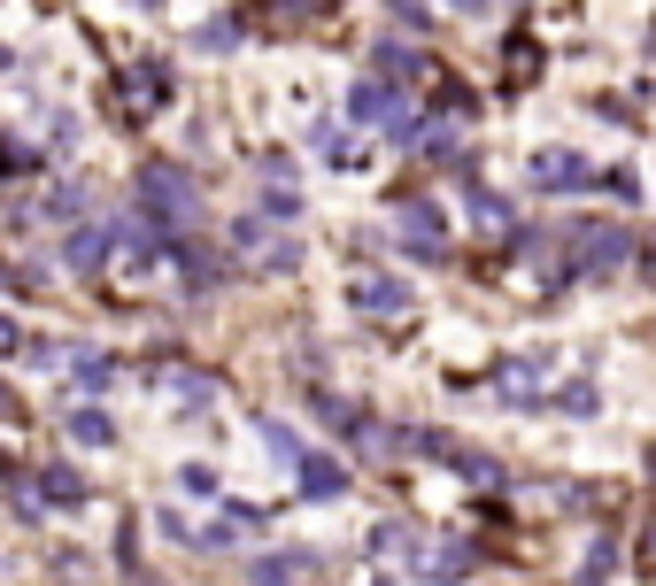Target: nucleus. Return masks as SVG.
<instances>
[{
	"label": "nucleus",
	"mask_w": 656,
	"mask_h": 586,
	"mask_svg": "<svg viewBox=\"0 0 656 586\" xmlns=\"http://www.w3.org/2000/svg\"><path fill=\"white\" fill-rule=\"evenodd\" d=\"M232 39H240V23H232V16H209V23L193 31V47H201V54H224Z\"/></svg>",
	"instance_id": "11"
},
{
	"label": "nucleus",
	"mask_w": 656,
	"mask_h": 586,
	"mask_svg": "<svg viewBox=\"0 0 656 586\" xmlns=\"http://www.w3.org/2000/svg\"><path fill=\"white\" fill-rule=\"evenodd\" d=\"M595 170L579 162V154H564V146H548V154H533V185L541 193H572V185H587Z\"/></svg>",
	"instance_id": "3"
},
{
	"label": "nucleus",
	"mask_w": 656,
	"mask_h": 586,
	"mask_svg": "<svg viewBox=\"0 0 656 586\" xmlns=\"http://www.w3.org/2000/svg\"><path fill=\"white\" fill-rule=\"evenodd\" d=\"M448 8H464V16H480V8H487V0H448Z\"/></svg>",
	"instance_id": "13"
},
{
	"label": "nucleus",
	"mask_w": 656,
	"mask_h": 586,
	"mask_svg": "<svg viewBox=\"0 0 656 586\" xmlns=\"http://www.w3.org/2000/svg\"><path fill=\"white\" fill-rule=\"evenodd\" d=\"M0 410H8V402H0Z\"/></svg>",
	"instance_id": "14"
},
{
	"label": "nucleus",
	"mask_w": 656,
	"mask_h": 586,
	"mask_svg": "<svg viewBox=\"0 0 656 586\" xmlns=\"http://www.w3.org/2000/svg\"><path fill=\"white\" fill-rule=\"evenodd\" d=\"M394 109H410V101H394L379 78H363V85L347 93V117H355V124H386V132H394Z\"/></svg>",
	"instance_id": "4"
},
{
	"label": "nucleus",
	"mask_w": 656,
	"mask_h": 586,
	"mask_svg": "<svg viewBox=\"0 0 656 586\" xmlns=\"http://www.w3.org/2000/svg\"><path fill=\"white\" fill-rule=\"evenodd\" d=\"M70 440H85V447H109V440H117L109 410H78V417H70Z\"/></svg>",
	"instance_id": "10"
},
{
	"label": "nucleus",
	"mask_w": 656,
	"mask_h": 586,
	"mask_svg": "<svg viewBox=\"0 0 656 586\" xmlns=\"http://www.w3.org/2000/svg\"><path fill=\"white\" fill-rule=\"evenodd\" d=\"M355 301H363L371 316H394V309H410V293L394 286V279H363V286H355Z\"/></svg>",
	"instance_id": "8"
},
{
	"label": "nucleus",
	"mask_w": 656,
	"mask_h": 586,
	"mask_svg": "<svg viewBox=\"0 0 656 586\" xmlns=\"http://www.w3.org/2000/svg\"><path fill=\"white\" fill-rule=\"evenodd\" d=\"M140 193H148V209H155V232H163V216H170V224H185V216H193V185H185L178 170H163V162L140 178Z\"/></svg>",
	"instance_id": "1"
},
{
	"label": "nucleus",
	"mask_w": 656,
	"mask_h": 586,
	"mask_svg": "<svg viewBox=\"0 0 656 586\" xmlns=\"http://www.w3.org/2000/svg\"><path fill=\"white\" fill-rule=\"evenodd\" d=\"M39 494L62 502V509H78V502H85V478H78L70 463H47V471H39Z\"/></svg>",
	"instance_id": "6"
},
{
	"label": "nucleus",
	"mask_w": 656,
	"mask_h": 586,
	"mask_svg": "<svg viewBox=\"0 0 656 586\" xmlns=\"http://www.w3.org/2000/svg\"><path fill=\"white\" fill-rule=\"evenodd\" d=\"M379 70H386V78H417V70H425V54H417V47H402V39H379Z\"/></svg>",
	"instance_id": "9"
},
{
	"label": "nucleus",
	"mask_w": 656,
	"mask_h": 586,
	"mask_svg": "<svg viewBox=\"0 0 656 586\" xmlns=\"http://www.w3.org/2000/svg\"><path fill=\"white\" fill-rule=\"evenodd\" d=\"M302 486H310L317 502H332V494L347 486V471H340V463H325V455H302Z\"/></svg>",
	"instance_id": "7"
},
{
	"label": "nucleus",
	"mask_w": 656,
	"mask_h": 586,
	"mask_svg": "<svg viewBox=\"0 0 656 586\" xmlns=\"http://www.w3.org/2000/svg\"><path fill=\"white\" fill-rule=\"evenodd\" d=\"M394 224H410V240H417L425 255H441V209H433V201H402Z\"/></svg>",
	"instance_id": "5"
},
{
	"label": "nucleus",
	"mask_w": 656,
	"mask_h": 586,
	"mask_svg": "<svg viewBox=\"0 0 656 586\" xmlns=\"http://www.w3.org/2000/svg\"><path fill=\"white\" fill-rule=\"evenodd\" d=\"M572 255H579L587 271H618V263L634 255V240H626V224H579V240H572Z\"/></svg>",
	"instance_id": "2"
},
{
	"label": "nucleus",
	"mask_w": 656,
	"mask_h": 586,
	"mask_svg": "<svg viewBox=\"0 0 656 586\" xmlns=\"http://www.w3.org/2000/svg\"><path fill=\"white\" fill-rule=\"evenodd\" d=\"M16 347H23V332H16V324L0 316V355H16Z\"/></svg>",
	"instance_id": "12"
}]
</instances>
